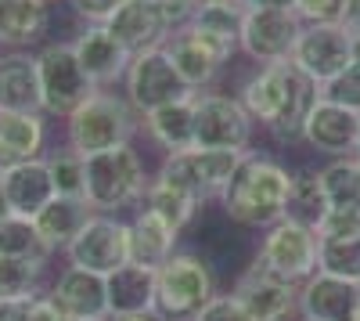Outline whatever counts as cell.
I'll list each match as a JSON object with an SVG mask.
<instances>
[{"instance_id": "6da1fadb", "label": "cell", "mask_w": 360, "mask_h": 321, "mask_svg": "<svg viewBox=\"0 0 360 321\" xmlns=\"http://www.w3.org/2000/svg\"><path fill=\"white\" fill-rule=\"evenodd\" d=\"M234 94L278 149H303V123L321 91L292 62L252 65Z\"/></svg>"}, {"instance_id": "7a4b0ae2", "label": "cell", "mask_w": 360, "mask_h": 321, "mask_svg": "<svg viewBox=\"0 0 360 321\" xmlns=\"http://www.w3.org/2000/svg\"><path fill=\"white\" fill-rule=\"evenodd\" d=\"M288 188H292V170L274 156L249 149L242 156V163H238V170L231 173V181H227L224 195L217 199V206H220L224 220L259 235V231L285 220Z\"/></svg>"}, {"instance_id": "3957f363", "label": "cell", "mask_w": 360, "mask_h": 321, "mask_svg": "<svg viewBox=\"0 0 360 321\" xmlns=\"http://www.w3.org/2000/svg\"><path fill=\"white\" fill-rule=\"evenodd\" d=\"M152 166L137 144H115L108 152L86 156L83 159V199L90 202L94 213L112 217H130L152 184Z\"/></svg>"}, {"instance_id": "277c9868", "label": "cell", "mask_w": 360, "mask_h": 321, "mask_svg": "<svg viewBox=\"0 0 360 321\" xmlns=\"http://www.w3.org/2000/svg\"><path fill=\"white\" fill-rule=\"evenodd\" d=\"M65 123V149L76 156H98L115 144H130L141 134V115L130 108L123 91H94Z\"/></svg>"}, {"instance_id": "5b68a950", "label": "cell", "mask_w": 360, "mask_h": 321, "mask_svg": "<svg viewBox=\"0 0 360 321\" xmlns=\"http://www.w3.org/2000/svg\"><path fill=\"white\" fill-rule=\"evenodd\" d=\"M220 293L217 268L202 249L180 246L155 271V310L166 321H195V314Z\"/></svg>"}, {"instance_id": "8992f818", "label": "cell", "mask_w": 360, "mask_h": 321, "mask_svg": "<svg viewBox=\"0 0 360 321\" xmlns=\"http://www.w3.org/2000/svg\"><path fill=\"white\" fill-rule=\"evenodd\" d=\"M256 120L245 112L234 91L209 87L195 94V149L249 152L256 141Z\"/></svg>"}, {"instance_id": "52a82bcc", "label": "cell", "mask_w": 360, "mask_h": 321, "mask_svg": "<svg viewBox=\"0 0 360 321\" xmlns=\"http://www.w3.org/2000/svg\"><path fill=\"white\" fill-rule=\"evenodd\" d=\"M37 76H40V108L47 120H69L98 91L79 69L69 40H47L37 51Z\"/></svg>"}, {"instance_id": "ba28073f", "label": "cell", "mask_w": 360, "mask_h": 321, "mask_svg": "<svg viewBox=\"0 0 360 321\" xmlns=\"http://www.w3.org/2000/svg\"><path fill=\"white\" fill-rule=\"evenodd\" d=\"M245 152H224V149H184L169 152L159 159L155 173L166 177L169 184L184 188L198 206H217V199L224 195L231 173L238 170Z\"/></svg>"}, {"instance_id": "9c48e42d", "label": "cell", "mask_w": 360, "mask_h": 321, "mask_svg": "<svg viewBox=\"0 0 360 321\" xmlns=\"http://www.w3.org/2000/svg\"><path fill=\"white\" fill-rule=\"evenodd\" d=\"M317 231L295 220H278L274 227L259 231V246L252 253V264L263 268L281 282L303 285L307 278L317 275Z\"/></svg>"}, {"instance_id": "30bf717a", "label": "cell", "mask_w": 360, "mask_h": 321, "mask_svg": "<svg viewBox=\"0 0 360 321\" xmlns=\"http://www.w3.org/2000/svg\"><path fill=\"white\" fill-rule=\"evenodd\" d=\"M123 98L130 101V108L137 115H148L162 105H173L180 98H191L195 91L180 80V73L173 69L166 47H152V51H137L130 58V69L119 83Z\"/></svg>"}, {"instance_id": "8fae6325", "label": "cell", "mask_w": 360, "mask_h": 321, "mask_svg": "<svg viewBox=\"0 0 360 321\" xmlns=\"http://www.w3.org/2000/svg\"><path fill=\"white\" fill-rule=\"evenodd\" d=\"M166 54H169L173 69L180 73V80L198 94V91H209V87H220V76L238 58V47L227 44V40L209 37V33H202V29L184 22L166 40Z\"/></svg>"}, {"instance_id": "7c38bea8", "label": "cell", "mask_w": 360, "mask_h": 321, "mask_svg": "<svg viewBox=\"0 0 360 321\" xmlns=\"http://www.w3.org/2000/svg\"><path fill=\"white\" fill-rule=\"evenodd\" d=\"M188 18H191V8L162 4V0H127V4L105 22V29H108V33L123 44L130 54H137V51L166 47V40H169Z\"/></svg>"}, {"instance_id": "4fadbf2b", "label": "cell", "mask_w": 360, "mask_h": 321, "mask_svg": "<svg viewBox=\"0 0 360 321\" xmlns=\"http://www.w3.org/2000/svg\"><path fill=\"white\" fill-rule=\"evenodd\" d=\"M65 264L94 271L108 278L115 268L130 264V227L127 217H112V213H90V220L79 227V235L65 246Z\"/></svg>"}, {"instance_id": "5bb4252c", "label": "cell", "mask_w": 360, "mask_h": 321, "mask_svg": "<svg viewBox=\"0 0 360 321\" xmlns=\"http://www.w3.org/2000/svg\"><path fill=\"white\" fill-rule=\"evenodd\" d=\"M299 33H303V22H299L292 8H252L245 11V22H242L238 58H245L252 65L288 62Z\"/></svg>"}, {"instance_id": "9a60e30c", "label": "cell", "mask_w": 360, "mask_h": 321, "mask_svg": "<svg viewBox=\"0 0 360 321\" xmlns=\"http://www.w3.org/2000/svg\"><path fill=\"white\" fill-rule=\"evenodd\" d=\"M288 62L321 91L324 83H332L339 73H346L353 65L349 29L339 25V22H332V25H303V33H299Z\"/></svg>"}, {"instance_id": "2e32d148", "label": "cell", "mask_w": 360, "mask_h": 321, "mask_svg": "<svg viewBox=\"0 0 360 321\" xmlns=\"http://www.w3.org/2000/svg\"><path fill=\"white\" fill-rule=\"evenodd\" d=\"M303 149L321 159H346L360 149V112L317 98L303 123Z\"/></svg>"}, {"instance_id": "e0dca14e", "label": "cell", "mask_w": 360, "mask_h": 321, "mask_svg": "<svg viewBox=\"0 0 360 321\" xmlns=\"http://www.w3.org/2000/svg\"><path fill=\"white\" fill-rule=\"evenodd\" d=\"M231 293L245 303V310L256 321H295L299 317V285L266 275L252 260L238 271Z\"/></svg>"}, {"instance_id": "ac0fdd59", "label": "cell", "mask_w": 360, "mask_h": 321, "mask_svg": "<svg viewBox=\"0 0 360 321\" xmlns=\"http://www.w3.org/2000/svg\"><path fill=\"white\" fill-rule=\"evenodd\" d=\"M72 44V54L79 69L86 73V80L98 87V91H119L127 69H130V51L119 44L105 25H79V33L69 40Z\"/></svg>"}, {"instance_id": "d6986e66", "label": "cell", "mask_w": 360, "mask_h": 321, "mask_svg": "<svg viewBox=\"0 0 360 321\" xmlns=\"http://www.w3.org/2000/svg\"><path fill=\"white\" fill-rule=\"evenodd\" d=\"M47 296L58 303L69 321H108V293H105V278L83 268H62L51 285Z\"/></svg>"}, {"instance_id": "ffe728a7", "label": "cell", "mask_w": 360, "mask_h": 321, "mask_svg": "<svg viewBox=\"0 0 360 321\" xmlns=\"http://www.w3.org/2000/svg\"><path fill=\"white\" fill-rule=\"evenodd\" d=\"M360 285L317 271L299 285V317L310 321H356Z\"/></svg>"}, {"instance_id": "44dd1931", "label": "cell", "mask_w": 360, "mask_h": 321, "mask_svg": "<svg viewBox=\"0 0 360 321\" xmlns=\"http://www.w3.org/2000/svg\"><path fill=\"white\" fill-rule=\"evenodd\" d=\"M47 156L44 112H0V173Z\"/></svg>"}, {"instance_id": "7402d4cb", "label": "cell", "mask_w": 360, "mask_h": 321, "mask_svg": "<svg viewBox=\"0 0 360 321\" xmlns=\"http://www.w3.org/2000/svg\"><path fill=\"white\" fill-rule=\"evenodd\" d=\"M127 227H130V264H144L159 271L166 260L180 249V231L169 227L159 213H152L148 206H137L130 217H127Z\"/></svg>"}, {"instance_id": "603a6c76", "label": "cell", "mask_w": 360, "mask_h": 321, "mask_svg": "<svg viewBox=\"0 0 360 321\" xmlns=\"http://www.w3.org/2000/svg\"><path fill=\"white\" fill-rule=\"evenodd\" d=\"M141 134L159 156L195 149V94L141 115Z\"/></svg>"}, {"instance_id": "cb8c5ba5", "label": "cell", "mask_w": 360, "mask_h": 321, "mask_svg": "<svg viewBox=\"0 0 360 321\" xmlns=\"http://www.w3.org/2000/svg\"><path fill=\"white\" fill-rule=\"evenodd\" d=\"M0 112H44L37 51H0Z\"/></svg>"}, {"instance_id": "d4e9b609", "label": "cell", "mask_w": 360, "mask_h": 321, "mask_svg": "<svg viewBox=\"0 0 360 321\" xmlns=\"http://www.w3.org/2000/svg\"><path fill=\"white\" fill-rule=\"evenodd\" d=\"M0 184H4L8 210H11L15 217H29V220H33V217L47 206V202L54 199V181H51L47 156L4 170V173H0Z\"/></svg>"}, {"instance_id": "484cf974", "label": "cell", "mask_w": 360, "mask_h": 321, "mask_svg": "<svg viewBox=\"0 0 360 321\" xmlns=\"http://www.w3.org/2000/svg\"><path fill=\"white\" fill-rule=\"evenodd\" d=\"M51 33V8L44 0H0V47L33 51Z\"/></svg>"}, {"instance_id": "4316f807", "label": "cell", "mask_w": 360, "mask_h": 321, "mask_svg": "<svg viewBox=\"0 0 360 321\" xmlns=\"http://www.w3.org/2000/svg\"><path fill=\"white\" fill-rule=\"evenodd\" d=\"M105 293H108V317L152 310L155 307V271L144 264H123L105 278Z\"/></svg>"}, {"instance_id": "83f0119b", "label": "cell", "mask_w": 360, "mask_h": 321, "mask_svg": "<svg viewBox=\"0 0 360 321\" xmlns=\"http://www.w3.org/2000/svg\"><path fill=\"white\" fill-rule=\"evenodd\" d=\"M90 202L86 199H65V195H54L47 206L33 217L40 239L51 253H65V246L79 235V227L90 220Z\"/></svg>"}, {"instance_id": "f1b7e54d", "label": "cell", "mask_w": 360, "mask_h": 321, "mask_svg": "<svg viewBox=\"0 0 360 321\" xmlns=\"http://www.w3.org/2000/svg\"><path fill=\"white\" fill-rule=\"evenodd\" d=\"M141 206H148L152 213H159L169 227L180 231V235H188V231L198 224V217L205 213V206H198V202H195L184 188L169 184L166 177H159V173H152V184H148Z\"/></svg>"}, {"instance_id": "f546056e", "label": "cell", "mask_w": 360, "mask_h": 321, "mask_svg": "<svg viewBox=\"0 0 360 321\" xmlns=\"http://www.w3.org/2000/svg\"><path fill=\"white\" fill-rule=\"evenodd\" d=\"M328 210H332V206H328V195H324V184H321V166H299V170H292L285 220L307 224V227L317 231V224L324 220Z\"/></svg>"}, {"instance_id": "4dcf8cb0", "label": "cell", "mask_w": 360, "mask_h": 321, "mask_svg": "<svg viewBox=\"0 0 360 321\" xmlns=\"http://www.w3.org/2000/svg\"><path fill=\"white\" fill-rule=\"evenodd\" d=\"M242 22H245V8L238 0H198L188 18V25L202 29V33L217 40H227L234 47H238V37H242Z\"/></svg>"}, {"instance_id": "1f68e13d", "label": "cell", "mask_w": 360, "mask_h": 321, "mask_svg": "<svg viewBox=\"0 0 360 321\" xmlns=\"http://www.w3.org/2000/svg\"><path fill=\"white\" fill-rule=\"evenodd\" d=\"M321 184L332 210H360V159H324L321 163Z\"/></svg>"}, {"instance_id": "d6a6232c", "label": "cell", "mask_w": 360, "mask_h": 321, "mask_svg": "<svg viewBox=\"0 0 360 321\" xmlns=\"http://www.w3.org/2000/svg\"><path fill=\"white\" fill-rule=\"evenodd\" d=\"M51 260H18V256H0V300L15 296H33L44 293V275Z\"/></svg>"}, {"instance_id": "836d02e7", "label": "cell", "mask_w": 360, "mask_h": 321, "mask_svg": "<svg viewBox=\"0 0 360 321\" xmlns=\"http://www.w3.org/2000/svg\"><path fill=\"white\" fill-rule=\"evenodd\" d=\"M0 256H18V260H54V253L44 246L37 224L29 217L8 213L0 220Z\"/></svg>"}, {"instance_id": "e575fe53", "label": "cell", "mask_w": 360, "mask_h": 321, "mask_svg": "<svg viewBox=\"0 0 360 321\" xmlns=\"http://www.w3.org/2000/svg\"><path fill=\"white\" fill-rule=\"evenodd\" d=\"M317 271L360 285V231L356 235H339V239H321Z\"/></svg>"}, {"instance_id": "d590c367", "label": "cell", "mask_w": 360, "mask_h": 321, "mask_svg": "<svg viewBox=\"0 0 360 321\" xmlns=\"http://www.w3.org/2000/svg\"><path fill=\"white\" fill-rule=\"evenodd\" d=\"M47 166H51L54 195L83 199V156H76L72 149H58L47 156Z\"/></svg>"}, {"instance_id": "8d00e7d4", "label": "cell", "mask_w": 360, "mask_h": 321, "mask_svg": "<svg viewBox=\"0 0 360 321\" xmlns=\"http://www.w3.org/2000/svg\"><path fill=\"white\" fill-rule=\"evenodd\" d=\"M321 98L360 112V65H349V69L339 73L332 83H324V87H321Z\"/></svg>"}, {"instance_id": "74e56055", "label": "cell", "mask_w": 360, "mask_h": 321, "mask_svg": "<svg viewBox=\"0 0 360 321\" xmlns=\"http://www.w3.org/2000/svg\"><path fill=\"white\" fill-rule=\"evenodd\" d=\"M195 321H256V317L245 310V303L238 300L234 293H217L195 314Z\"/></svg>"}, {"instance_id": "f35d334b", "label": "cell", "mask_w": 360, "mask_h": 321, "mask_svg": "<svg viewBox=\"0 0 360 321\" xmlns=\"http://www.w3.org/2000/svg\"><path fill=\"white\" fill-rule=\"evenodd\" d=\"M292 11L299 15L303 25H342V0H295Z\"/></svg>"}, {"instance_id": "ab89813d", "label": "cell", "mask_w": 360, "mask_h": 321, "mask_svg": "<svg viewBox=\"0 0 360 321\" xmlns=\"http://www.w3.org/2000/svg\"><path fill=\"white\" fill-rule=\"evenodd\" d=\"M65 4L79 18V25H105L127 0H65Z\"/></svg>"}, {"instance_id": "60d3db41", "label": "cell", "mask_w": 360, "mask_h": 321, "mask_svg": "<svg viewBox=\"0 0 360 321\" xmlns=\"http://www.w3.org/2000/svg\"><path fill=\"white\" fill-rule=\"evenodd\" d=\"M360 231V210H328L324 220L317 224V239H339V235H356Z\"/></svg>"}, {"instance_id": "b9f144b4", "label": "cell", "mask_w": 360, "mask_h": 321, "mask_svg": "<svg viewBox=\"0 0 360 321\" xmlns=\"http://www.w3.org/2000/svg\"><path fill=\"white\" fill-rule=\"evenodd\" d=\"M33 296H15V300H0V321H33Z\"/></svg>"}, {"instance_id": "7bdbcfd3", "label": "cell", "mask_w": 360, "mask_h": 321, "mask_svg": "<svg viewBox=\"0 0 360 321\" xmlns=\"http://www.w3.org/2000/svg\"><path fill=\"white\" fill-rule=\"evenodd\" d=\"M33 321H69V317L58 310V303L47 296V289H44V293H37V300H33Z\"/></svg>"}, {"instance_id": "ee69618b", "label": "cell", "mask_w": 360, "mask_h": 321, "mask_svg": "<svg viewBox=\"0 0 360 321\" xmlns=\"http://www.w3.org/2000/svg\"><path fill=\"white\" fill-rule=\"evenodd\" d=\"M342 25L349 29H360V0H342Z\"/></svg>"}, {"instance_id": "f6af8a7d", "label": "cell", "mask_w": 360, "mask_h": 321, "mask_svg": "<svg viewBox=\"0 0 360 321\" xmlns=\"http://www.w3.org/2000/svg\"><path fill=\"white\" fill-rule=\"evenodd\" d=\"M108 321H166V317L152 307V310H137V314H119V317H108Z\"/></svg>"}, {"instance_id": "bcb514c9", "label": "cell", "mask_w": 360, "mask_h": 321, "mask_svg": "<svg viewBox=\"0 0 360 321\" xmlns=\"http://www.w3.org/2000/svg\"><path fill=\"white\" fill-rule=\"evenodd\" d=\"M295 0H242V8L252 11V8H292Z\"/></svg>"}, {"instance_id": "7dc6e473", "label": "cell", "mask_w": 360, "mask_h": 321, "mask_svg": "<svg viewBox=\"0 0 360 321\" xmlns=\"http://www.w3.org/2000/svg\"><path fill=\"white\" fill-rule=\"evenodd\" d=\"M349 58H353V65H360V29L349 33Z\"/></svg>"}, {"instance_id": "c3c4849f", "label": "cell", "mask_w": 360, "mask_h": 321, "mask_svg": "<svg viewBox=\"0 0 360 321\" xmlns=\"http://www.w3.org/2000/svg\"><path fill=\"white\" fill-rule=\"evenodd\" d=\"M11 210H8V199H4V184H0V220H4Z\"/></svg>"}, {"instance_id": "681fc988", "label": "cell", "mask_w": 360, "mask_h": 321, "mask_svg": "<svg viewBox=\"0 0 360 321\" xmlns=\"http://www.w3.org/2000/svg\"><path fill=\"white\" fill-rule=\"evenodd\" d=\"M162 4H176V8H195L198 0H162Z\"/></svg>"}, {"instance_id": "f907efd6", "label": "cell", "mask_w": 360, "mask_h": 321, "mask_svg": "<svg viewBox=\"0 0 360 321\" xmlns=\"http://www.w3.org/2000/svg\"><path fill=\"white\" fill-rule=\"evenodd\" d=\"M44 4H47V8H54V4H65V0H44Z\"/></svg>"}, {"instance_id": "816d5d0a", "label": "cell", "mask_w": 360, "mask_h": 321, "mask_svg": "<svg viewBox=\"0 0 360 321\" xmlns=\"http://www.w3.org/2000/svg\"><path fill=\"white\" fill-rule=\"evenodd\" d=\"M295 321H310V317H295Z\"/></svg>"}, {"instance_id": "f5cc1de1", "label": "cell", "mask_w": 360, "mask_h": 321, "mask_svg": "<svg viewBox=\"0 0 360 321\" xmlns=\"http://www.w3.org/2000/svg\"><path fill=\"white\" fill-rule=\"evenodd\" d=\"M356 321H360V310H356Z\"/></svg>"}, {"instance_id": "db71d44e", "label": "cell", "mask_w": 360, "mask_h": 321, "mask_svg": "<svg viewBox=\"0 0 360 321\" xmlns=\"http://www.w3.org/2000/svg\"><path fill=\"white\" fill-rule=\"evenodd\" d=\"M238 4H242V0H238Z\"/></svg>"}]
</instances>
